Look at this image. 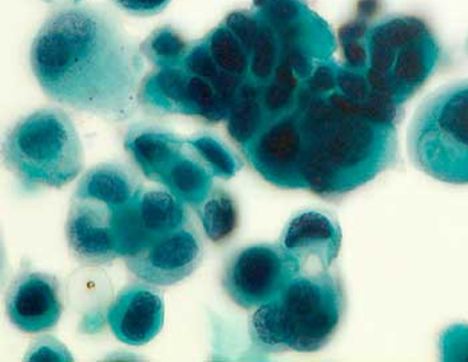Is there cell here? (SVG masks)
Here are the masks:
<instances>
[{"label":"cell","instance_id":"6da1fadb","mask_svg":"<svg viewBox=\"0 0 468 362\" xmlns=\"http://www.w3.org/2000/svg\"><path fill=\"white\" fill-rule=\"evenodd\" d=\"M30 62L54 102L112 122L137 110L143 54L109 8L80 2L55 7L34 37Z\"/></svg>","mask_w":468,"mask_h":362},{"label":"cell","instance_id":"7a4b0ae2","mask_svg":"<svg viewBox=\"0 0 468 362\" xmlns=\"http://www.w3.org/2000/svg\"><path fill=\"white\" fill-rule=\"evenodd\" d=\"M400 109L364 101L337 83L326 91L303 85L291 112L300 144L302 189L342 196L392 166Z\"/></svg>","mask_w":468,"mask_h":362},{"label":"cell","instance_id":"3957f363","mask_svg":"<svg viewBox=\"0 0 468 362\" xmlns=\"http://www.w3.org/2000/svg\"><path fill=\"white\" fill-rule=\"evenodd\" d=\"M342 66L359 75L381 102L401 109L441 65V48L426 20L360 14L340 33Z\"/></svg>","mask_w":468,"mask_h":362},{"label":"cell","instance_id":"277c9868","mask_svg":"<svg viewBox=\"0 0 468 362\" xmlns=\"http://www.w3.org/2000/svg\"><path fill=\"white\" fill-rule=\"evenodd\" d=\"M344 311L342 282L331 271L296 274L250 321L254 352L312 353L332 340Z\"/></svg>","mask_w":468,"mask_h":362},{"label":"cell","instance_id":"5b68a950","mask_svg":"<svg viewBox=\"0 0 468 362\" xmlns=\"http://www.w3.org/2000/svg\"><path fill=\"white\" fill-rule=\"evenodd\" d=\"M83 158L70 115L57 107L31 112L3 142L5 166L28 190L66 186L82 172Z\"/></svg>","mask_w":468,"mask_h":362},{"label":"cell","instance_id":"8992f818","mask_svg":"<svg viewBox=\"0 0 468 362\" xmlns=\"http://www.w3.org/2000/svg\"><path fill=\"white\" fill-rule=\"evenodd\" d=\"M409 153L416 169L436 181L468 185V80L441 87L419 106Z\"/></svg>","mask_w":468,"mask_h":362},{"label":"cell","instance_id":"52a82bcc","mask_svg":"<svg viewBox=\"0 0 468 362\" xmlns=\"http://www.w3.org/2000/svg\"><path fill=\"white\" fill-rule=\"evenodd\" d=\"M140 102L160 114H182L216 123L228 120L229 104L212 83L182 65L158 69L144 78Z\"/></svg>","mask_w":468,"mask_h":362},{"label":"cell","instance_id":"ba28073f","mask_svg":"<svg viewBox=\"0 0 468 362\" xmlns=\"http://www.w3.org/2000/svg\"><path fill=\"white\" fill-rule=\"evenodd\" d=\"M296 274L280 245L260 243L239 249L230 257L222 283L234 303L254 309L276 297Z\"/></svg>","mask_w":468,"mask_h":362},{"label":"cell","instance_id":"9c48e42d","mask_svg":"<svg viewBox=\"0 0 468 362\" xmlns=\"http://www.w3.org/2000/svg\"><path fill=\"white\" fill-rule=\"evenodd\" d=\"M204 256L197 230L189 224L165 234L125 257L127 269L135 277L155 286H169L195 273Z\"/></svg>","mask_w":468,"mask_h":362},{"label":"cell","instance_id":"30bf717a","mask_svg":"<svg viewBox=\"0 0 468 362\" xmlns=\"http://www.w3.org/2000/svg\"><path fill=\"white\" fill-rule=\"evenodd\" d=\"M279 245L297 274L322 273L339 256L342 229L325 211H300L285 226Z\"/></svg>","mask_w":468,"mask_h":362},{"label":"cell","instance_id":"8fae6325","mask_svg":"<svg viewBox=\"0 0 468 362\" xmlns=\"http://www.w3.org/2000/svg\"><path fill=\"white\" fill-rule=\"evenodd\" d=\"M115 208L91 198L72 197L66 237L80 262L101 265L120 259L114 229Z\"/></svg>","mask_w":468,"mask_h":362},{"label":"cell","instance_id":"7c38bea8","mask_svg":"<svg viewBox=\"0 0 468 362\" xmlns=\"http://www.w3.org/2000/svg\"><path fill=\"white\" fill-rule=\"evenodd\" d=\"M7 314L25 333L46 332L62 315L59 283L45 273H25L16 278L7 293Z\"/></svg>","mask_w":468,"mask_h":362},{"label":"cell","instance_id":"4fadbf2b","mask_svg":"<svg viewBox=\"0 0 468 362\" xmlns=\"http://www.w3.org/2000/svg\"><path fill=\"white\" fill-rule=\"evenodd\" d=\"M165 305L160 292L152 286H127L108 312L112 332L121 343L140 346L150 343L164 325Z\"/></svg>","mask_w":468,"mask_h":362},{"label":"cell","instance_id":"5bb4252c","mask_svg":"<svg viewBox=\"0 0 468 362\" xmlns=\"http://www.w3.org/2000/svg\"><path fill=\"white\" fill-rule=\"evenodd\" d=\"M125 149L144 176L160 184L170 165L186 150V139L161 127L135 124L127 132Z\"/></svg>","mask_w":468,"mask_h":362},{"label":"cell","instance_id":"9a60e30c","mask_svg":"<svg viewBox=\"0 0 468 362\" xmlns=\"http://www.w3.org/2000/svg\"><path fill=\"white\" fill-rule=\"evenodd\" d=\"M130 205L144 246L190 222L186 204L167 190H143Z\"/></svg>","mask_w":468,"mask_h":362},{"label":"cell","instance_id":"2e32d148","mask_svg":"<svg viewBox=\"0 0 468 362\" xmlns=\"http://www.w3.org/2000/svg\"><path fill=\"white\" fill-rule=\"evenodd\" d=\"M143 190L138 176L123 165L101 164L82 176L74 197L121 208L130 204Z\"/></svg>","mask_w":468,"mask_h":362},{"label":"cell","instance_id":"e0dca14e","mask_svg":"<svg viewBox=\"0 0 468 362\" xmlns=\"http://www.w3.org/2000/svg\"><path fill=\"white\" fill-rule=\"evenodd\" d=\"M213 176L186 144V150L176 159L161 178L160 185L181 199L197 208L213 189Z\"/></svg>","mask_w":468,"mask_h":362},{"label":"cell","instance_id":"ac0fdd59","mask_svg":"<svg viewBox=\"0 0 468 362\" xmlns=\"http://www.w3.org/2000/svg\"><path fill=\"white\" fill-rule=\"evenodd\" d=\"M230 137L242 146L267 124L268 115L261 101V85L247 80L239 90L229 117Z\"/></svg>","mask_w":468,"mask_h":362},{"label":"cell","instance_id":"d6986e66","mask_svg":"<svg viewBox=\"0 0 468 362\" xmlns=\"http://www.w3.org/2000/svg\"><path fill=\"white\" fill-rule=\"evenodd\" d=\"M205 234L212 242L227 241L239 226V208L228 191L213 187L196 208Z\"/></svg>","mask_w":468,"mask_h":362},{"label":"cell","instance_id":"ffe728a7","mask_svg":"<svg viewBox=\"0 0 468 362\" xmlns=\"http://www.w3.org/2000/svg\"><path fill=\"white\" fill-rule=\"evenodd\" d=\"M218 68L241 82L250 80V54L239 37L221 23L204 37Z\"/></svg>","mask_w":468,"mask_h":362},{"label":"cell","instance_id":"44dd1931","mask_svg":"<svg viewBox=\"0 0 468 362\" xmlns=\"http://www.w3.org/2000/svg\"><path fill=\"white\" fill-rule=\"evenodd\" d=\"M186 144L217 178L230 179L241 170V159L215 135L198 134L186 139Z\"/></svg>","mask_w":468,"mask_h":362},{"label":"cell","instance_id":"7402d4cb","mask_svg":"<svg viewBox=\"0 0 468 362\" xmlns=\"http://www.w3.org/2000/svg\"><path fill=\"white\" fill-rule=\"evenodd\" d=\"M190 46L192 43L187 42L177 30L170 26H165V27L153 31L144 40L140 50L141 54L146 57L153 65L163 69L182 65L185 57L190 50Z\"/></svg>","mask_w":468,"mask_h":362},{"label":"cell","instance_id":"603a6c76","mask_svg":"<svg viewBox=\"0 0 468 362\" xmlns=\"http://www.w3.org/2000/svg\"><path fill=\"white\" fill-rule=\"evenodd\" d=\"M441 358L447 362H468V324H453L439 338Z\"/></svg>","mask_w":468,"mask_h":362},{"label":"cell","instance_id":"cb8c5ba5","mask_svg":"<svg viewBox=\"0 0 468 362\" xmlns=\"http://www.w3.org/2000/svg\"><path fill=\"white\" fill-rule=\"evenodd\" d=\"M26 361L65 362L72 361V356L68 347L59 343L57 338L43 335L30 346L26 355Z\"/></svg>","mask_w":468,"mask_h":362},{"label":"cell","instance_id":"d4e9b609","mask_svg":"<svg viewBox=\"0 0 468 362\" xmlns=\"http://www.w3.org/2000/svg\"><path fill=\"white\" fill-rule=\"evenodd\" d=\"M118 10L132 16H157L172 0H112Z\"/></svg>","mask_w":468,"mask_h":362},{"label":"cell","instance_id":"484cf974","mask_svg":"<svg viewBox=\"0 0 468 362\" xmlns=\"http://www.w3.org/2000/svg\"><path fill=\"white\" fill-rule=\"evenodd\" d=\"M466 51H467V54H468V39H467V42H466Z\"/></svg>","mask_w":468,"mask_h":362},{"label":"cell","instance_id":"4316f807","mask_svg":"<svg viewBox=\"0 0 468 362\" xmlns=\"http://www.w3.org/2000/svg\"><path fill=\"white\" fill-rule=\"evenodd\" d=\"M45 2H53V0H45Z\"/></svg>","mask_w":468,"mask_h":362}]
</instances>
